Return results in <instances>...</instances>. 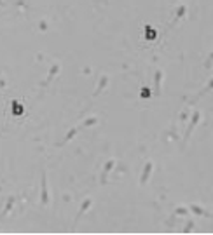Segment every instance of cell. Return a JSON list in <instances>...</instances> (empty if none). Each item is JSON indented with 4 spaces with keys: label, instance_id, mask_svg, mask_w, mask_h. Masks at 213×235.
<instances>
[{
    "label": "cell",
    "instance_id": "1",
    "mask_svg": "<svg viewBox=\"0 0 213 235\" xmlns=\"http://www.w3.org/2000/svg\"><path fill=\"white\" fill-rule=\"evenodd\" d=\"M42 202L47 204V186H45V176H42Z\"/></svg>",
    "mask_w": 213,
    "mask_h": 235
},
{
    "label": "cell",
    "instance_id": "2",
    "mask_svg": "<svg viewBox=\"0 0 213 235\" xmlns=\"http://www.w3.org/2000/svg\"><path fill=\"white\" fill-rule=\"evenodd\" d=\"M150 169H152V164L149 162V164L145 165V173H143V176H142V183H147V176L150 174Z\"/></svg>",
    "mask_w": 213,
    "mask_h": 235
}]
</instances>
